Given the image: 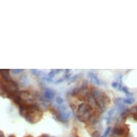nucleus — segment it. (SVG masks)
Listing matches in <instances>:
<instances>
[{
  "label": "nucleus",
  "mask_w": 137,
  "mask_h": 137,
  "mask_svg": "<svg viewBox=\"0 0 137 137\" xmlns=\"http://www.w3.org/2000/svg\"><path fill=\"white\" fill-rule=\"evenodd\" d=\"M78 118L81 121H86L91 118V108L88 105L85 103H83L78 106Z\"/></svg>",
  "instance_id": "1"
},
{
  "label": "nucleus",
  "mask_w": 137,
  "mask_h": 137,
  "mask_svg": "<svg viewBox=\"0 0 137 137\" xmlns=\"http://www.w3.org/2000/svg\"><path fill=\"white\" fill-rule=\"evenodd\" d=\"M44 95L46 98L49 99V100H52L55 97V93L53 90L50 89V88H45L44 89Z\"/></svg>",
  "instance_id": "2"
},
{
  "label": "nucleus",
  "mask_w": 137,
  "mask_h": 137,
  "mask_svg": "<svg viewBox=\"0 0 137 137\" xmlns=\"http://www.w3.org/2000/svg\"><path fill=\"white\" fill-rule=\"evenodd\" d=\"M9 70H0V74L2 76L4 81H5L6 82H10L11 81V77L9 75Z\"/></svg>",
  "instance_id": "3"
},
{
  "label": "nucleus",
  "mask_w": 137,
  "mask_h": 137,
  "mask_svg": "<svg viewBox=\"0 0 137 137\" xmlns=\"http://www.w3.org/2000/svg\"><path fill=\"white\" fill-rule=\"evenodd\" d=\"M88 77L90 78L91 83H93V84L96 85V86H99L100 85V81L98 79V78L96 76V75L92 72H89L88 74Z\"/></svg>",
  "instance_id": "4"
},
{
  "label": "nucleus",
  "mask_w": 137,
  "mask_h": 137,
  "mask_svg": "<svg viewBox=\"0 0 137 137\" xmlns=\"http://www.w3.org/2000/svg\"><path fill=\"white\" fill-rule=\"evenodd\" d=\"M125 133V129L122 127H116L113 129V134L116 136H121Z\"/></svg>",
  "instance_id": "5"
},
{
  "label": "nucleus",
  "mask_w": 137,
  "mask_h": 137,
  "mask_svg": "<svg viewBox=\"0 0 137 137\" xmlns=\"http://www.w3.org/2000/svg\"><path fill=\"white\" fill-rule=\"evenodd\" d=\"M115 108H112L111 110H110L109 111V112H108V113L106 116V119L107 120V121H108V122H109V120H110V118H111V117L113 116V114L114 113V112H115Z\"/></svg>",
  "instance_id": "6"
},
{
  "label": "nucleus",
  "mask_w": 137,
  "mask_h": 137,
  "mask_svg": "<svg viewBox=\"0 0 137 137\" xmlns=\"http://www.w3.org/2000/svg\"><path fill=\"white\" fill-rule=\"evenodd\" d=\"M124 103H126V104H132L133 103H134V101H135V99L134 98H126V99H124Z\"/></svg>",
  "instance_id": "7"
},
{
  "label": "nucleus",
  "mask_w": 137,
  "mask_h": 137,
  "mask_svg": "<svg viewBox=\"0 0 137 137\" xmlns=\"http://www.w3.org/2000/svg\"><path fill=\"white\" fill-rule=\"evenodd\" d=\"M30 95V93L26 91H23L19 92V96L21 98H27Z\"/></svg>",
  "instance_id": "8"
},
{
  "label": "nucleus",
  "mask_w": 137,
  "mask_h": 137,
  "mask_svg": "<svg viewBox=\"0 0 137 137\" xmlns=\"http://www.w3.org/2000/svg\"><path fill=\"white\" fill-rule=\"evenodd\" d=\"M55 75H56V70H52L48 73L47 77H48L49 78L52 79V78H53L55 76Z\"/></svg>",
  "instance_id": "9"
},
{
  "label": "nucleus",
  "mask_w": 137,
  "mask_h": 137,
  "mask_svg": "<svg viewBox=\"0 0 137 137\" xmlns=\"http://www.w3.org/2000/svg\"><path fill=\"white\" fill-rule=\"evenodd\" d=\"M56 102H57V103L58 104V105H62V103H63V102H64V100H63V98H61L60 96H57V98H56Z\"/></svg>",
  "instance_id": "10"
},
{
  "label": "nucleus",
  "mask_w": 137,
  "mask_h": 137,
  "mask_svg": "<svg viewBox=\"0 0 137 137\" xmlns=\"http://www.w3.org/2000/svg\"><path fill=\"white\" fill-rule=\"evenodd\" d=\"M31 72L32 73V74L34 75H35V76H37V77H38V76H40V70H36V69H32V70H31Z\"/></svg>",
  "instance_id": "11"
},
{
  "label": "nucleus",
  "mask_w": 137,
  "mask_h": 137,
  "mask_svg": "<svg viewBox=\"0 0 137 137\" xmlns=\"http://www.w3.org/2000/svg\"><path fill=\"white\" fill-rule=\"evenodd\" d=\"M13 74H18V73H22V72H23L24 71V70H22V69H12V70H10Z\"/></svg>",
  "instance_id": "12"
},
{
  "label": "nucleus",
  "mask_w": 137,
  "mask_h": 137,
  "mask_svg": "<svg viewBox=\"0 0 137 137\" xmlns=\"http://www.w3.org/2000/svg\"><path fill=\"white\" fill-rule=\"evenodd\" d=\"M122 91L124 92L127 95H133V93H131V92L129 91V90H128V88H126V87H123V88H122Z\"/></svg>",
  "instance_id": "13"
},
{
  "label": "nucleus",
  "mask_w": 137,
  "mask_h": 137,
  "mask_svg": "<svg viewBox=\"0 0 137 137\" xmlns=\"http://www.w3.org/2000/svg\"><path fill=\"white\" fill-rule=\"evenodd\" d=\"M20 81H21V83H22V84H25V83L27 82V77H26V76L22 77Z\"/></svg>",
  "instance_id": "14"
},
{
  "label": "nucleus",
  "mask_w": 137,
  "mask_h": 137,
  "mask_svg": "<svg viewBox=\"0 0 137 137\" xmlns=\"http://www.w3.org/2000/svg\"><path fill=\"white\" fill-rule=\"evenodd\" d=\"M100 134H99V132L97 131H95L93 134H92V137H99Z\"/></svg>",
  "instance_id": "15"
},
{
  "label": "nucleus",
  "mask_w": 137,
  "mask_h": 137,
  "mask_svg": "<svg viewBox=\"0 0 137 137\" xmlns=\"http://www.w3.org/2000/svg\"><path fill=\"white\" fill-rule=\"evenodd\" d=\"M118 83L116 82V81H113V82L112 83V84H111V86H112L113 88H116L118 87Z\"/></svg>",
  "instance_id": "16"
},
{
  "label": "nucleus",
  "mask_w": 137,
  "mask_h": 137,
  "mask_svg": "<svg viewBox=\"0 0 137 137\" xmlns=\"http://www.w3.org/2000/svg\"><path fill=\"white\" fill-rule=\"evenodd\" d=\"M78 76H79L78 75H75V76H74V78H73V80H71V81H70V83H69L70 84V83H72L75 82V81L77 80V78H78Z\"/></svg>",
  "instance_id": "17"
},
{
  "label": "nucleus",
  "mask_w": 137,
  "mask_h": 137,
  "mask_svg": "<svg viewBox=\"0 0 137 137\" xmlns=\"http://www.w3.org/2000/svg\"><path fill=\"white\" fill-rule=\"evenodd\" d=\"M64 81H65V78H60L59 80H57V81H55V83H62Z\"/></svg>",
  "instance_id": "18"
},
{
  "label": "nucleus",
  "mask_w": 137,
  "mask_h": 137,
  "mask_svg": "<svg viewBox=\"0 0 137 137\" xmlns=\"http://www.w3.org/2000/svg\"><path fill=\"white\" fill-rule=\"evenodd\" d=\"M110 131H111V127H108V128H107V129H106V133H105L104 137H106V136L109 134Z\"/></svg>",
  "instance_id": "19"
},
{
  "label": "nucleus",
  "mask_w": 137,
  "mask_h": 137,
  "mask_svg": "<svg viewBox=\"0 0 137 137\" xmlns=\"http://www.w3.org/2000/svg\"><path fill=\"white\" fill-rule=\"evenodd\" d=\"M0 137H5L4 134L1 131H0Z\"/></svg>",
  "instance_id": "20"
},
{
  "label": "nucleus",
  "mask_w": 137,
  "mask_h": 137,
  "mask_svg": "<svg viewBox=\"0 0 137 137\" xmlns=\"http://www.w3.org/2000/svg\"><path fill=\"white\" fill-rule=\"evenodd\" d=\"M9 137H14V135H11V136H9Z\"/></svg>",
  "instance_id": "21"
},
{
  "label": "nucleus",
  "mask_w": 137,
  "mask_h": 137,
  "mask_svg": "<svg viewBox=\"0 0 137 137\" xmlns=\"http://www.w3.org/2000/svg\"><path fill=\"white\" fill-rule=\"evenodd\" d=\"M31 137V136H27V137Z\"/></svg>",
  "instance_id": "22"
},
{
  "label": "nucleus",
  "mask_w": 137,
  "mask_h": 137,
  "mask_svg": "<svg viewBox=\"0 0 137 137\" xmlns=\"http://www.w3.org/2000/svg\"></svg>",
  "instance_id": "23"
}]
</instances>
